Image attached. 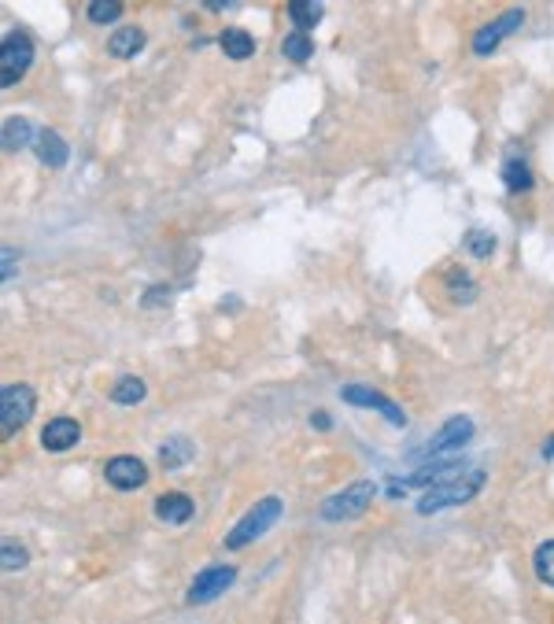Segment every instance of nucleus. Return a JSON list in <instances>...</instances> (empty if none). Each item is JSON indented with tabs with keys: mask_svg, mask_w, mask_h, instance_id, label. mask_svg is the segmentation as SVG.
Segmentation results:
<instances>
[{
	"mask_svg": "<svg viewBox=\"0 0 554 624\" xmlns=\"http://www.w3.org/2000/svg\"><path fill=\"white\" fill-rule=\"evenodd\" d=\"M484 480H488L484 466H466V470L455 473L451 480H443V484L429 488V491L418 499V514H440V510H448V506L470 502V499L484 488Z\"/></svg>",
	"mask_w": 554,
	"mask_h": 624,
	"instance_id": "obj_1",
	"label": "nucleus"
},
{
	"mask_svg": "<svg viewBox=\"0 0 554 624\" xmlns=\"http://www.w3.org/2000/svg\"><path fill=\"white\" fill-rule=\"evenodd\" d=\"M282 514H285V502L277 499V495H266V499H259L248 514L230 529V536H226V547L230 550H241V547H248V543H255L259 536H266L277 521H282Z\"/></svg>",
	"mask_w": 554,
	"mask_h": 624,
	"instance_id": "obj_2",
	"label": "nucleus"
},
{
	"mask_svg": "<svg viewBox=\"0 0 554 624\" xmlns=\"http://www.w3.org/2000/svg\"><path fill=\"white\" fill-rule=\"evenodd\" d=\"M34 407H37V395L30 384H5L0 388V436L12 440L34 418Z\"/></svg>",
	"mask_w": 554,
	"mask_h": 624,
	"instance_id": "obj_3",
	"label": "nucleus"
},
{
	"mask_svg": "<svg viewBox=\"0 0 554 624\" xmlns=\"http://www.w3.org/2000/svg\"><path fill=\"white\" fill-rule=\"evenodd\" d=\"M373 495H377V484H373V480H355V484L341 488L337 495H329V499L322 502V518H325V521H348V518H359V514H366V506L373 502Z\"/></svg>",
	"mask_w": 554,
	"mask_h": 624,
	"instance_id": "obj_4",
	"label": "nucleus"
},
{
	"mask_svg": "<svg viewBox=\"0 0 554 624\" xmlns=\"http://www.w3.org/2000/svg\"><path fill=\"white\" fill-rule=\"evenodd\" d=\"M34 64V41L23 30L5 34V45H0V85L12 89Z\"/></svg>",
	"mask_w": 554,
	"mask_h": 624,
	"instance_id": "obj_5",
	"label": "nucleus"
},
{
	"mask_svg": "<svg viewBox=\"0 0 554 624\" xmlns=\"http://www.w3.org/2000/svg\"><path fill=\"white\" fill-rule=\"evenodd\" d=\"M470 440H473V421H470V418H451L432 440H425V443L414 451V459H440V455H451V451L466 447Z\"/></svg>",
	"mask_w": 554,
	"mask_h": 624,
	"instance_id": "obj_6",
	"label": "nucleus"
},
{
	"mask_svg": "<svg viewBox=\"0 0 554 624\" xmlns=\"http://www.w3.org/2000/svg\"><path fill=\"white\" fill-rule=\"evenodd\" d=\"M470 462H429L425 470H418V473H411L407 480H392L388 484V495L392 499H403L411 488H421V491H429V488H436V484H443V480H451L455 473H462Z\"/></svg>",
	"mask_w": 554,
	"mask_h": 624,
	"instance_id": "obj_7",
	"label": "nucleus"
},
{
	"mask_svg": "<svg viewBox=\"0 0 554 624\" xmlns=\"http://www.w3.org/2000/svg\"><path fill=\"white\" fill-rule=\"evenodd\" d=\"M521 23H525V12L521 8H510V12H503L499 19H491L488 26H480L477 34H473V52L477 55H491L499 45H503L510 34H518L521 30Z\"/></svg>",
	"mask_w": 554,
	"mask_h": 624,
	"instance_id": "obj_8",
	"label": "nucleus"
},
{
	"mask_svg": "<svg viewBox=\"0 0 554 624\" xmlns=\"http://www.w3.org/2000/svg\"><path fill=\"white\" fill-rule=\"evenodd\" d=\"M341 395H344V403H351V407H362V411H377V414H384L388 421H392L396 429H403L407 425V414L388 400V395H381V391H373V388H366V384H344L341 388Z\"/></svg>",
	"mask_w": 554,
	"mask_h": 624,
	"instance_id": "obj_9",
	"label": "nucleus"
},
{
	"mask_svg": "<svg viewBox=\"0 0 554 624\" xmlns=\"http://www.w3.org/2000/svg\"><path fill=\"white\" fill-rule=\"evenodd\" d=\"M237 580V570L233 565H211V570L196 573L193 588H189V606H203V602H214L222 591H230V584Z\"/></svg>",
	"mask_w": 554,
	"mask_h": 624,
	"instance_id": "obj_10",
	"label": "nucleus"
},
{
	"mask_svg": "<svg viewBox=\"0 0 554 624\" xmlns=\"http://www.w3.org/2000/svg\"><path fill=\"white\" fill-rule=\"evenodd\" d=\"M104 480L111 488H119V491H134V488H144L148 484V470L134 455H115V459L104 462Z\"/></svg>",
	"mask_w": 554,
	"mask_h": 624,
	"instance_id": "obj_11",
	"label": "nucleus"
},
{
	"mask_svg": "<svg viewBox=\"0 0 554 624\" xmlns=\"http://www.w3.org/2000/svg\"><path fill=\"white\" fill-rule=\"evenodd\" d=\"M82 440V425L74 418H52L45 429H41V447L60 455V451H71L74 443Z\"/></svg>",
	"mask_w": 554,
	"mask_h": 624,
	"instance_id": "obj_12",
	"label": "nucleus"
},
{
	"mask_svg": "<svg viewBox=\"0 0 554 624\" xmlns=\"http://www.w3.org/2000/svg\"><path fill=\"white\" fill-rule=\"evenodd\" d=\"M193 514H196V506L185 491H166L155 499V518L163 525H185V521H193Z\"/></svg>",
	"mask_w": 554,
	"mask_h": 624,
	"instance_id": "obj_13",
	"label": "nucleus"
},
{
	"mask_svg": "<svg viewBox=\"0 0 554 624\" xmlns=\"http://www.w3.org/2000/svg\"><path fill=\"white\" fill-rule=\"evenodd\" d=\"M37 159L48 166V170H64L67 166V159H71V144L55 134V130H41L37 134Z\"/></svg>",
	"mask_w": 554,
	"mask_h": 624,
	"instance_id": "obj_14",
	"label": "nucleus"
},
{
	"mask_svg": "<svg viewBox=\"0 0 554 624\" xmlns=\"http://www.w3.org/2000/svg\"><path fill=\"white\" fill-rule=\"evenodd\" d=\"M193 455H196V447L189 436H171V440L159 443V466L163 470H182L193 462Z\"/></svg>",
	"mask_w": 554,
	"mask_h": 624,
	"instance_id": "obj_15",
	"label": "nucleus"
},
{
	"mask_svg": "<svg viewBox=\"0 0 554 624\" xmlns=\"http://www.w3.org/2000/svg\"><path fill=\"white\" fill-rule=\"evenodd\" d=\"M144 48V30L141 26H123L107 37V52L115 55V60H134V55Z\"/></svg>",
	"mask_w": 554,
	"mask_h": 624,
	"instance_id": "obj_16",
	"label": "nucleus"
},
{
	"mask_svg": "<svg viewBox=\"0 0 554 624\" xmlns=\"http://www.w3.org/2000/svg\"><path fill=\"white\" fill-rule=\"evenodd\" d=\"M218 45H222V52L230 55V60H252L255 55V37L248 34V30H237V26H230V30H222L218 34Z\"/></svg>",
	"mask_w": 554,
	"mask_h": 624,
	"instance_id": "obj_17",
	"label": "nucleus"
},
{
	"mask_svg": "<svg viewBox=\"0 0 554 624\" xmlns=\"http://www.w3.org/2000/svg\"><path fill=\"white\" fill-rule=\"evenodd\" d=\"M322 15H325V5H322V0H292V5H289V19L296 23L300 34L314 30V26L322 23Z\"/></svg>",
	"mask_w": 554,
	"mask_h": 624,
	"instance_id": "obj_18",
	"label": "nucleus"
},
{
	"mask_svg": "<svg viewBox=\"0 0 554 624\" xmlns=\"http://www.w3.org/2000/svg\"><path fill=\"white\" fill-rule=\"evenodd\" d=\"M144 381L141 377H134V373H126V377H119L115 381V388H111V403H119V407H137L141 400H144Z\"/></svg>",
	"mask_w": 554,
	"mask_h": 624,
	"instance_id": "obj_19",
	"label": "nucleus"
},
{
	"mask_svg": "<svg viewBox=\"0 0 554 624\" xmlns=\"http://www.w3.org/2000/svg\"><path fill=\"white\" fill-rule=\"evenodd\" d=\"M30 141L37 144V134H34V126L26 119H8L5 123V152H23Z\"/></svg>",
	"mask_w": 554,
	"mask_h": 624,
	"instance_id": "obj_20",
	"label": "nucleus"
},
{
	"mask_svg": "<svg viewBox=\"0 0 554 624\" xmlns=\"http://www.w3.org/2000/svg\"><path fill=\"white\" fill-rule=\"evenodd\" d=\"M448 296L455 303H473L477 300V281L466 273V270H451L448 273Z\"/></svg>",
	"mask_w": 554,
	"mask_h": 624,
	"instance_id": "obj_21",
	"label": "nucleus"
},
{
	"mask_svg": "<svg viewBox=\"0 0 554 624\" xmlns=\"http://www.w3.org/2000/svg\"><path fill=\"white\" fill-rule=\"evenodd\" d=\"M503 182H507L510 193H529V189H532L529 163H525V159H507V163H503Z\"/></svg>",
	"mask_w": 554,
	"mask_h": 624,
	"instance_id": "obj_22",
	"label": "nucleus"
},
{
	"mask_svg": "<svg viewBox=\"0 0 554 624\" xmlns=\"http://www.w3.org/2000/svg\"><path fill=\"white\" fill-rule=\"evenodd\" d=\"M532 570H536V580H539V584L554 588V540H547V543L536 547V554H532Z\"/></svg>",
	"mask_w": 554,
	"mask_h": 624,
	"instance_id": "obj_23",
	"label": "nucleus"
},
{
	"mask_svg": "<svg viewBox=\"0 0 554 624\" xmlns=\"http://www.w3.org/2000/svg\"><path fill=\"white\" fill-rule=\"evenodd\" d=\"M282 52L289 55L292 64H307L311 60V52H314V41L307 37V34H300V30H292L285 41H282Z\"/></svg>",
	"mask_w": 554,
	"mask_h": 624,
	"instance_id": "obj_24",
	"label": "nucleus"
},
{
	"mask_svg": "<svg viewBox=\"0 0 554 624\" xmlns=\"http://www.w3.org/2000/svg\"><path fill=\"white\" fill-rule=\"evenodd\" d=\"M0 565H5V573L26 570V565H30V554H26V547H23V543H12V540H5V543H0Z\"/></svg>",
	"mask_w": 554,
	"mask_h": 624,
	"instance_id": "obj_25",
	"label": "nucleus"
},
{
	"mask_svg": "<svg viewBox=\"0 0 554 624\" xmlns=\"http://www.w3.org/2000/svg\"><path fill=\"white\" fill-rule=\"evenodd\" d=\"M85 15H89V23H115L119 15H123V5L119 0H93V5L85 8Z\"/></svg>",
	"mask_w": 554,
	"mask_h": 624,
	"instance_id": "obj_26",
	"label": "nucleus"
},
{
	"mask_svg": "<svg viewBox=\"0 0 554 624\" xmlns=\"http://www.w3.org/2000/svg\"><path fill=\"white\" fill-rule=\"evenodd\" d=\"M466 248H470V255L488 259V255L495 252V237H491L488 230H470V233H466Z\"/></svg>",
	"mask_w": 554,
	"mask_h": 624,
	"instance_id": "obj_27",
	"label": "nucleus"
},
{
	"mask_svg": "<svg viewBox=\"0 0 554 624\" xmlns=\"http://www.w3.org/2000/svg\"><path fill=\"white\" fill-rule=\"evenodd\" d=\"M0 259H5V285H8L12 273H15V252H12V248H5V252H0Z\"/></svg>",
	"mask_w": 554,
	"mask_h": 624,
	"instance_id": "obj_28",
	"label": "nucleus"
},
{
	"mask_svg": "<svg viewBox=\"0 0 554 624\" xmlns=\"http://www.w3.org/2000/svg\"><path fill=\"white\" fill-rule=\"evenodd\" d=\"M166 300H171V292H166V289H159V285H155V289H152V292L144 296V307H152V303H166Z\"/></svg>",
	"mask_w": 554,
	"mask_h": 624,
	"instance_id": "obj_29",
	"label": "nucleus"
},
{
	"mask_svg": "<svg viewBox=\"0 0 554 624\" xmlns=\"http://www.w3.org/2000/svg\"><path fill=\"white\" fill-rule=\"evenodd\" d=\"M207 8L211 12H230V8H237V0H207Z\"/></svg>",
	"mask_w": 554,
	"mask_h": 624,
	"instance_id": "obj_30",
	"label": "nucleus"
},
{
	"mask_svg": "<svg viewBox=\"0 0 554 624\" xmlns=\"http://www.w3.org/2000/svg\"><path fill=\"white\" fill-rule=\"evenodd\" d=\"M311 421H314V429H329V418H325V414H314Z\"/></svg>",
	"mask_w": 554,
	"mask_h": 624,
	"instance_id": "obj_31",
	"label": "nucleus"
},
{
	"mask_svg": "<svg viewBox=\"0 0 554 624\" xmlns=\"http://www.w3.org/2000/svg\"><path fill=\"white\" fill-rule=\"evenodd\" d=\"M543 459H554V436L543 443Z\"/></svg>",
	"mask_w": 554,
	"mask_h": 624,
	"instance_id": "obj_32",
	"label": "nucleus"
}]
</instances>
